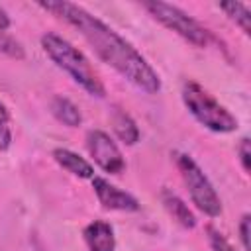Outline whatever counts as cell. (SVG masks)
Here are the masks:
<instances>
[{"label": "cell", "mask_w": 251, "mask_h": 251, "mask_svg": "<svg viewBox=\"0 0 251 251\" xmlns=\"http://www.w3.org/2000/svg\"><path fill=\"white\" fill-rule=\"evenodd\" d=\"M182 102L188 112L208 129L218 133H227L237 127L235 116L224 108L216 98H212L198 82L186 80L182 84Z\"/></svg>", "instance_id": "obj_3"}, {"label": "cell", "mask_w": 251, "mask_h": 251, "mask_svg": "<svg viewBox=\"0 0 251 251\" xmlns=\"http://www.w3.org/2000/svg\"><path fill=\"white\" fill-rule=\"evenodd\" d=\"M10 27V18L6 14V10L0 6V31H6Z\"/></svg>", "instance_id": "obj_19"}, {"label": "cell", "mask_w": 251, "mask_h": 251, "mask_svg": "<svg viewBox=\"0 0 251 251\" xmlns=\"http://www.w3.org/2000/svg\"><path fill=\"white\" fill-rule=\"evenodd\" d=\"M251 227V216L249 214H243L241 216V222H239V239H241V245L245 251L251 249V241H249V229Z\"/></svg>", "instance_id": "obj_17"}, {"label": "cell", "mask_w": 251, "mask_h": 251, "mask_svg": "<svg viewBox=\"0 0 251 251\" xmlns=\"http://www.w3.org/2000/svg\"><path fill=\"white\" fill-rule=\"evenodd\" d=\"M0 51L6 53L8 57H14V59H24L25 57L24 47L12 35H8L6 31H0Z\"/></svg>", "instance_id": "obj_14"}, {"label": "cell", "mask_w": 251, "mask_h": 251, "mask_svg": "<svg viewBox=\"0 0 251 251\" xmlns=\"http://www.w3.org/2000/svg\"><path fill=\"white\" fill-rule=\"evenodd\" d=\"M92 188H94L100 204L106 210H120V212H135V210H139V202L131 194L120 190L118 186L110 184L102 176H92Z\"/></svg>", "instance_id": "obj_7"}, {"label": "cell", "mask_w": 251, "mask_h": 251, "mask_svg": "<svg viewBox=\"0 0 251 251\" xmlns=\"http://www.w3.org/2000/svg\"><path fill=\"white\" fill-rule=\"evenodd\" d=\"M163 204L167 208V212L186 229H192L196 226V218L194 214L188 210V206L176 196V194H171V192H163Z\"/></svg>", "instance_id": "obj_11"}, {"label": "cell", "mask_w": 251, "mask_h": 251, "mask_svg": "<svg viewBox=\"0 0 251 251\" xmlns=\"http://www.w3.org/2000/svg\"><path fill=\"white\" fill-rule=\"evenodd\" d=\"M41 45H43V51L47 53V57L57 67H61L63 71H67L71 75V78L76 84H80L88 94L98 96V98H102L106 94L104 84L98 78V75L94 73L92 65L88 63V59L71 41H67L65 37H61L59 33L47 31L41 37Z\"/></svg>", "instance_id": "obj_2"}, {"label": "cell", "mask_w": 251, "mask_h": 251, "mask_svg": "<svg viewBox=\"0 0 251 251\" xmlns=\"http://www.w3.org/2000/svg\"><path fill=\"white\" fill-rule=\"evenodd\" d=\"M112 126H114V131L120 137V141H124L126 145H133L139 139V129H137L133 118L129 114H126L124 110H118V108L114 110Z\"/></svg>", "instance_id": "obj_10"}, {"label": "cell", "mask_w": 251, "mask_h": 251, "mask_svg": "<svg viewBox=\"0 0 251 251\" xmlns=\"http://www.w3.org/2000/svg\"><path fill=\"white\" fill-rule=\"evenodd\" d=\"M143 8L155 18L159 20L165 27L173 29L175 33H178L180 37H184L186 41H190L196 47H206L210 41V31L200 25L192 16H188L186 12H182L178 6L161 2V0H147L143 2Z\"/></svg>", "instance_id": "obj_4"}, {"label": "cell", "mask_w": 251, "mask_h": 251, "mask_svg": "<svg viewBox=\"0 0 251 251\" xmlns=\"http://www.w3.org/2000/svg\"><path fill=\"white\" fill-rule=\"evenodd\" d=\"M237 153H239V161H241L243 171L249 173V171H251V141H249V137H243V139L239 141Z\"/></svg>", "instance_id": "obj_16"}, {"label": "cell", "mask_w": 251, "mask_h": 251, "mask_svg": "<svg viewBox=\"0 0 251 251\" xmlns=\"http://www.w3.org/2000/svg\"><path fill=\"white\" fill-rule=\"evenodd\" d=\"M12 143V131L8 124H0V151L8 149Z\"/></svg>", "instance_id": "obj_18"}, {"label": "cell", "mask_w": 251, "mask_h": 251, "mask_svg": "<svg viewBox=\"0 0 251 251\" xmlns=\"http://www.w3.org/2000/svg\"><path fill=\"white\" fill-rule=\"evenodd\" d=\"M176 167L182 175V180L184 184L188 186V192H190V198L192 202L196 204L198 210H202L206 216L210 218H216L222 214V202H220V196L216 194L212 182L208 180V176L202 173V169L194 163L192 157L180 153L176 155Z\"/></svg>", "instance_id": "obj_5"}, {"label": "cell", "mask_w": 251, "mask_h": 251, "mask_svg": "<svg viewBox=\"0 0 251 251\" xmlns=\"http://www.w3.org/2000/svg\"><path fill=\"white\" fill-rule=\"evenodd\" d=\"M86 147L96 161V165L110 175H120L126 169V161L122 157V151L112 141V137L102 129H92L86 135Z\"/></svg>", "instance_id": "obj_6"}, {"label": "cell", "mask_w": 251, "mask_h": 251, "mask_svg": "<svg viewBox=\"0 0 251 251\" xmlns=\"http://www.w3.org/2000/svg\"><path fill=\"white\" fill-rule=\"evenodd\" d=\"M208 233H210V245H212V251H235L229 241L220 233L216 231L214 227H208Z\"/></svg>", "instance_id": "obj_15"}, {"label": "cell", "mask_w": 251, "mask_h": 251, "mask_svg": "<svg viewBox=\"0 0 251 251\" xmlns=\"http://www.w3.org/2000/svg\"><path fill=\"white\" fill-rule=\"evenodd\" d=\"M84 241L90 251H114L116 239H114V229L110 224L102 220H94L84 227Z\"/></svg>", "instance_id": "obj_8"}, {"label": "cell", "mask_w": 251, "mask_h": 251, "mask_svg": "<svg viewBox=\"0 0 251 251\" xmlns=\"http://www.w3.org/2000/svg\"><path fill=\"white\" fill-rule=\"evenodd\" d=\"M51 112H53V116H55L59 122H63V124L69 126V127H76V126H80V122H82L80 110H78L69 98H65V96H55V98L51 100Z\"/></svg>", "instance_id": "obj_12"}, {"label": "cell", "mask_w": 251, "mask_h": 251, "mask_svg": "<svg viewBox=\"0 0 251 251\" xmlns=\"http://www.w3.org/2000/svg\"><path fill=\"white\" fill-rule=\"evenodd\" d=\"M37 4L43 10L61 16L65 22L76 27L82 33V37L90 43V47L96 51V55L104 63L114 67L131 84H135L147 94H155L161 90L159 75L145 61V57L137 53V49L131 43H127L124 37H120L112 27H108L104 22H100L90 12H86L82 6L65 0H49V2L41 0Z\"/></svg>", "instance_id": "obj_1"}, {"label": "cell", "mask_w": 251, "mask_h": 251, "mask_svg": "<svg viewBox=\"0 0 251 251\" xmlns=\"http://www.w3.org/2000/svg\"><path fill=\"white\" fill-rule=\"evenodd\" d=\"M0 124H10V114H8V108L0 102Z\"/></svg>", "instance_id": "obj_20"}, {"label": "cell", "mask_w": 251, "mask_h": 251, "mask_svg": "<svg viewBox=\"0 0 251 251\" xmlns=\"http://www.w3.org/2000/svg\"><path fill=\"white\" fill-rule=\"evenodd\" d=\"M53 159L65 169L69 171L71 175L75 176H80V178H92L94 176V169L88 161H84L82 157H78L76 153L69 151V149H63V147H57L53 151Z\"/></svg>", "instance_id": "obj_9"}, {"label": "cell", "mask_w": 251, "mask_h": 251, "mask_svg": "<svg viewBox=\"0 0 251 251\" xmlns=\"http://www.w3.org/2000/svg\"><path fill=\"white\" fill-rule=\"evenodd\" d=\"M220 8L229 16V20H233L241 27V31L245 35L251 33V12L245 4H241V2H224V4H220Z\"/></svg>", "instance_id": "obj_13"}]
</instances>
